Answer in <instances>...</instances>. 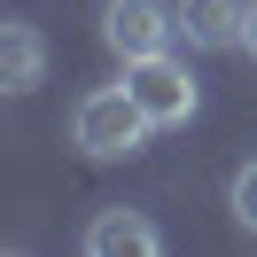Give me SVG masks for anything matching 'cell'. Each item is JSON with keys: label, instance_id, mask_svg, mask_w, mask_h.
Masks as SVG:
<instances>
[{"label": "cell", "instance_id": "1", "mask_svg": "<svg viewBox=\"0 0 257 257\" xmlns=\"http://www.w3.org/2000/svg\"><path fill=\"white\" fill-rule=\"evenodd\" d=\"M148 133H156V125H148V109L125 94V86H94V94L70 109V141H78L94 164H125V156H141Z\"/></svg>", "mask_w": 257, "mask_h": 257}, {"label": "cell", "instance_id": "2", "mask_svg": "<svg viewBox=\"0 0 257 257\" xmlns=\"http://www.w3.org/2000/svg\"><path fill=\"white\" fill-rule=\"evenodd\" d=\"M125 94L148 109V125H156V133H172V125H187V117H195L203 86H195V70L179 63L172 47H164V55H141V63H125Z\"/></svg>", "mask_w": 257, "mask_h": 257}, {"label": "cell", "instance_id": "3", "mask_svg": "<svg viewBox=\"0 0 257 257\" xmlns=\"http://www.w3.org/2000/svg\"><path fill=\"white\" fill-rule=\"evenodd\" d=\"M101 39H109L125 63L164 55L179 39V0H109V8H101Z\"/></svg>", "mask_w": 257, "mask_h": 257}, {"label": "cell", "instance_id": "4", "mask_svg": "<svg viewBox=\"0 0 257 257\" xmlns=\"http://www.w3.org/2000/svg\"><path fill=\"white\" fill-rule=\"evenodd\" d=\"M179 39L203 55H234L249 39V0H179Z\"/></svg>", "mask_w": 257, "mask_h": 257}, {"label": "cell", "instance_id": "5", "mask_svg": "<svg viewBox=\"0 0 257 257\" xmlns=\"http://www.w3.org/2000/svg\"><path fill=\"white\" fill-rule=\"evenodd\" d=\"M86 249H94V257H156L164 234H156V218H148V210H94Z\"/></svg>", "mask_w": 257, "mask_h": 257}, {"label": "cell", "instance_id": "6", "mask_svg": "<svg viewBox=\"0 0 257 257\" xmlns=\"http://www.w3.org/2000/svg\"><path fill=\"white\" fill-rule=\"evenodd\" d=\"M47 78V39L32 24H0V94H32Z\"/></svg>", "mask_w": 257, "mask_h": 257}, {"label": "cell", "instance_id": "7", "mask_svg": "<svg viewBox=\"0 0 257 257\" xmlns=\"http://www.w3.org/2000/svg\"><path fill=\"white\" fill-rule=\"evenodd\" d=\"M226 203H234L241 234H257V164H241V172H234V187H226Z\"/></svg>", "mask_w": 257, "mask_h": 257}, {"label": "cell", "instance_id": "8", "mask_svg": "<svg viewBox=\"0 0 257 257\" xmlns=\"http://www.w3.org/2000/svg\"><path fill=\"white\" fill-rule=\"evenodd\" d=\"M241 47H249V55H257V0H249V39H241Z\"/></svg>", "mask_w": 257, "mask_h": 257}]
</instances>
